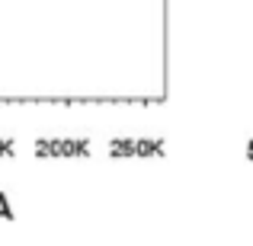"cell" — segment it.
Returning <instances> with one entry per match:
<instances>
[{"mask_svg": "<svg viewBox=\"0 0 253 246\" xmlns=\"http://www.w3.org/2000/svg\"><path fill=\"white\" fill-rule=\"evenodd\" d=\"M247 160H253V138L247 141Z\"/></svg>", "mask_w": 253, "mask_h": 246, "instance_id": "6da1fadb", "label": "cell"}]
</instances>
